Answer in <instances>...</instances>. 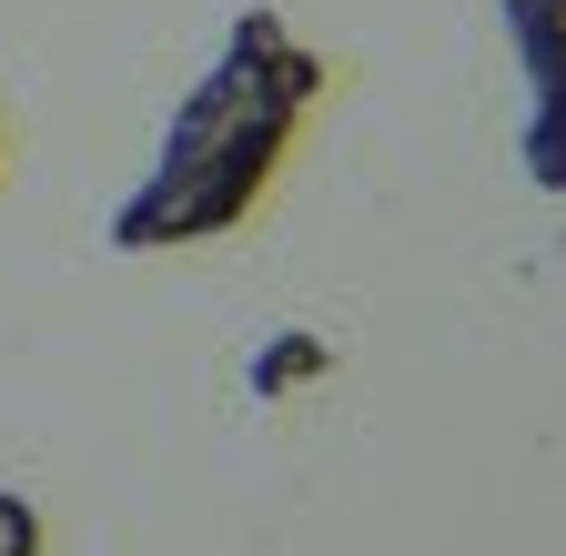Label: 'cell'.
Masks as SVG:
<instances>
[{
  "label": "cell",
  "instance_id": "cell-2",
  "mask_svg": "<svg viewBox=\"0 0 566 556\" xmlns=\"http://www.w3.org/2000/svg\"><path fill=\"white\" fill-rule=\"evenodd\" d=\"M506 41L526 72V182L566 192V0H506Z\"/></svg>",
  "mask_w": 566,
  "mask_h": 556
},
{
  "label": "cell",
  "instance_id": "cell-3",
  "mask_svg": "<svg viewBox=\"0 0 566 556\" xmlns=\"http://www.w3.org/2000/svg\"><path fill=\"white\" fill-rule=\"evenodd\" d=\"M0 556H41V516H31V496H11V485H0Z\"/></svg>",
  "mask_w": 566,
  "mask_h": 556
},
{
  "label": "cell",
  "instance_id": "cell-1",
  "mask_svg": "<svg viewBox=\"0 0 566 556\" xmlns=\"http://www.w3.org/2000/svg\"><path fill=\"white\" fill-rule=\"evenodd\" d=\"M324 102V51H304L283 31V11H243L223 61L192 82V102L172 112L153 172L132 182V202L112 213V253H182V243H212L233 233L283 143H294V122Z\"/></svg>",
  "mask_w": 566,
  "mask_h": 556
}]
</instances>
